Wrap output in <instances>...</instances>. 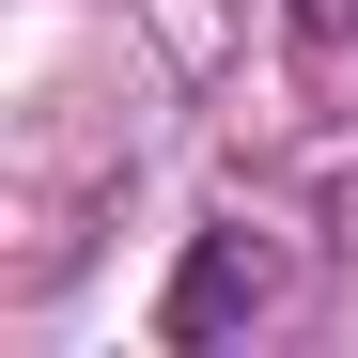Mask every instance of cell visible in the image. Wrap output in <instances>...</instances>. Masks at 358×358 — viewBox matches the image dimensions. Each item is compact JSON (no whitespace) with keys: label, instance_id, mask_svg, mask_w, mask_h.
Returning a JSON list of instances; mask_svg holds the SVG:
<instances>
[{"label":"cell","instance_id":"6da1fadb","mask_svg":"<svg viewBox=\"0 0 358 358\" xmlns=\"http://www.w3.org/2000/svg\"><path fill=\"white\" fill-rule=\"evenodd\" d=\"M234 296H265V250H250V234H203L156 327H171V343H218V327H234Z\"/></svg>","mask_w":358,"mask_h":358},{"label":"cell","instance_id":"7a4b0ae2","mask_svg":"<svg viewBox=\"0 0 358 358\" xmlns=\"http://www.w3.org/2000/svg\"><path fill=\"white\" fill-rule=\"evenodd\" d=\"M296 31H312V47H343V31H358V0H296Z\"/></svg>","mask_w":358,"mask_h":358}]
</instances>
